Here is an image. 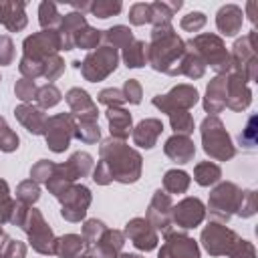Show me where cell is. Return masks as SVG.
<instances>
[{"mask_svg":"<svg viewBox=\"0 0 258 258\" xmlns=\"http://www.w3.org/2000/svg\"><path fill=\"white\" fill-rule=\"evenodd\" d=\"M14 91H16V97L22 101H32V99H36V93H38L34 81H30V79H20L16 83Z\"/></svg>","mask_w":258,"mask_h":258,"instance_id":"cell-44","label":"cell"},{"mask_svg":"<svg viewBox=\"0 0 258 258\" xmlns=\"http://www.w3.org/2000/svg\"><path fill=\"white\" fill-rule=\"evenodd\" d=\"M75 115L73 113H60L54 115L46 121V129H44V137H46V145L54 151L60 153L69 147L71 137L75 135Z\"/></svg>","mask_w":258,"mask_h":258,"instance_id":"cell-6","label":"cell"},{"mask_svg":"<svg viewBox=\"0 0 258 258\" xmlns=\"http://www.w3.org/2000/svg\"><path fill=\"white\" fill-rule=\"evenodd\" d=\"M196 101H198V91L189 85H177L167 95L153 97V105L157 109H161L163 113H171V111H177V109L185 111L191 105H196Z\"/></svg>","mask_w":258,"mask_h":258,"instance_id":"cell-10","label":"cell"},{"mask_svg":"<svg viewBox=\"0 0 258 258\" xmlns=\"http://www.w3.org/2000/svg\"><path fill=\"white\" fill-rule=\"evenodd\" d=\"M14 58V44L8 36H0V64H10Z\"/></svg>","mask_w":258,"mask_h":258,"instance_id":"cell-50","label":"cell"},{"mask_svg":"<svg viewBox=\"0 0 258 258\" xmlns=\"http://www.w3.org/2000/svg\"><path fill=\"white\" fill-rule=\"evenodd\" d=\"M169 119H171V127L175 131V135H189L194 131V121L187 111H181V109L171 111Z\"/></svg>","mask_w":258,"mask_h":258,"instance_id":"cell-32","label":"cell"},{"mask_svg":"<svg viewBox=\"0 0 258 258\" xmlns=\"http://www.w3.org/2000/svg\"><path fill=\"white\" fill-rule=\"evenodd\" d=\"M36 101L42 109H48V107H54L58 101H60V91L54 87V85H44L38 89L36 93Z\"/></svg>","mask_w":258,"mask_h":258,"instance_id":"cell-39","label":"cell"},{"mask_svg":"<svg viewBox=\"0 0 258 258\" xmlns=\"http://www.w3.org/2000/svg\"><path fill=\"white\" fill-rule=\"evenodd\" d=\"M123 97H125V101H129V103H133V105H137L139 101H141V85L135 81V79H129V81H125V87H123Z\"/></svg>","mask_w":258,"mask_h":258,"instance_id":"cell-48","label":"cell"},{"mask_svg":"<svg viewBox=\"0 0 258 258\" xmlns=\"http://www.w3.org/2000/svg\"><path fill=\"white\" fill-rule=\"evenodd\" d=\"M54 171V163L52 161H46V159H40L32 169H30V175H32V181H48V177L52 175Z\"/></svg>","mask_w":258,"mask_h":258,"instance_id":"cell-45","label":"cell"},{"mask_svg":"<svg viewBox=\"0 0 258 258\" xmlns=\"http://www.w3.org/2000/svg\"><path fill=\"white\" fill-rule=\"evenodd\" d=\"M187 46H194V54L204 62H210L216 71L228 69V54L224 50V44L214 34H202L187 42Z\"/></svg>","mask_w":258,"mask_h":258,"instance_id":"cell-7","label":"cell"},{"mask_svg":"<svg viewBox=\"0 0 258 258\" xmlns=\"http://www.w3.org/2000/svg\"><path fill=\"white\" fill-rule=\"evenodd\" d=\"M141 175V155L119 139H107L101 145V161L93 171V179L101 185L109 181L133 183Z\"/></svg>","mask_w":258,"mask_h":258,"instance_id":"cell-1","label":"cell"},{"mask_svg":"<svg viewBox=\"0 0 258 258\" xmlns=\"http://www.w3.org/2000/svg\"><path fill=\"white\" fill-rule=\"evenodd\" d=\"M171 220L179 228H196L204 220V206L198 198H185L175 208H171Z\"/></svg>","mask_w":258,"mask_h":258,"instance_id":"cell-12","label":"cell"},{"mask_svg":"<svg viewBox=\"0 0 258 258\" xmlns=\"http://www.w3.org/2000/svg\"><path fill=\"white\" fill-rule=\"evenodd\" d=\"M234 196H236V185H232V183H222L220 187H216L212 191V198H210L212 214L222 218V220H228L230 210L234 206Z\"/></svg>","mask_w":258,"mask_h":258,"instance_id":"cell-18","label":"cell"},{"mask_svg":"<svg viewBox=\"0 0 258 258\" xmlns=\"http://www.w3.org/2000/svg\"><path fill=\"white\" fill-rule=\"evenodd\" d=\"M218 179H220V167L216 163L206 161V163L196 165V181L200 185H210V183H214Z\"/></svg>","mask_w":258,"mask_h":258,"instance_id":"cell-34","label":"cell"},{"mask_svg":"<svg viewBox=\"0 0 258 258\" xmlns=\"http://www.w3.org/2000/svg\"><path fill=\"white\" fill-rule=\"evenodd\" d=\"M16 117L18 121L26 127V131H30L32 135H42L46 129V115L42 113V109H36L32 105H20L16 107Z\"/></svg>","mask_w":258,"mask_h":258,"instance_id":"cell-20","label":"cell"},{"mask_svg":"<svg viewBox=\"0 0 258 258\" xmlns=\"http://www.w3.org/2000/svg\"><path fill=\"white\" fill-rule=\"evenodd\" d=\"M119 258H141V256H137V254H121Z\"/></svg>","mask_w":258,"mask_h":258,"instance_id":"cell-53","label":"cell"},{"mask_svg":"<svg viewBox=\"0 0 258 258\" xmlns=\"http://www.w3.org/2000/svg\"><path fill=\"white\" fill-rule=\"evenodd\" d=\"M20 228L28 234L30 246L36 252H40V254H54V244H56L54 234H52V230L48 228V224L44 222V218H42V214L38 210H34V208L28 210Z\"/></svg>","mask_w":258,"mask_h":258,"instance_id":"cell-5","label":"cell"},{"mask_svg":"<svg viewBox=\"0 0 258 258\" xmlns=\"http://www.w3.org/2000/svg\"><path fill=\"white\" fill-rule=\"evenodd\" d=\"M242 24V12L240 8L236 6H224L220 12H218V28L226 34V36H232L238 32Z\"/></svg>","mask_w":258,"mask_h":258,"instance_id":"cell-25","label":"cell"},{"mask_svg":"<svg viewBox=\"0 0 258 258\" xmlns=\"http://www.w3.org/2000/svg\"><path fill=\"white\" fill-rule=\"evenodd\" d=\"M0 24L16 32L26 26L24 2H0Z\"/></svg>","mask_w":258,"mask_h":258,"instance_id":"cell-21","label":"cell"},{"mask_svg":"<svg viewBox=\"0 0 258 258\" xmlns=\"http://www.w3.org/2000/svg\"><path fill=\"white\" fill-rule=\"evenodd\" d=\"M75 137H79L83 143H95L101 137V129L95 121H79L75 127Z\"/></svg>","mask_w":258,"mask_h":258,"instance_id":"cell-33","label":"cell"},{"mask_svg":"<svg viewBox=\"0 0 258 258\" xmlns=\"http://www.w3.org/2000/svg\"><path fill=\"white\" fill-rule=\"evenodd\" d=\"M202 139H204V149L210 157L214 159H228L234 155V147L230 143V137L226 129L222 127L220 119L208 117L202 123Z\"/></svg>","mask_w":258,"mask_h":258,"instance_id":"cell-4","label":"cell"},{"mask_svg":"<svg viewBox=\"0 0 258 258\" xmlns=\"http://www.w3.org/2000/svg\"><path fill=\"white\" fill-rule=\"evenodd\" d=\"M83 238L77 234H67L60 240H56L54 244V254H58L60 258H79L81 250H83Z\"/></svg>","mask_w":258,"mask_h":258,"instance_id":"cell-27","label":"cell"},{"mask_svg":"<svg viewBox=\"0 0 258 258\" xmlns=\"http://www.w3.org/2000/svg\"><path fill=\"white\" fill-rule=\"evenodd\" d=\"M38 16H40V24L42 28H52L54 24H60V16L56 12V4L52 2H42L38 8Z\"/></svg>","mask_w":258,"mask_h":258,"instance_id":"cell-38","label":"cell"},{"mask_svg":"<svg viewBox=\"0 0 258 258\" xmlns=\"http://www.w3.org/2000/svg\"><path fill=\"white\" fill-rule=\"evenodd\" d=\"M165 155L169 159H173L175 163H187L191 161L194 153H196V147L191 143V139L187 135H173L165 141Z\"/></svg>","mask_w":258,"mask_h":258,"instance_id":"cell-19","label":"cell"},{"mask_svg":"<svg viewBox=\"0 0 258 258\" xmlns=\"http://www.w3.org/2000/svg\"><path fill=\"white\" fill-rule=\"evenodd\" d=\"M101 40V30H95L91 26H83L75 36V46L79 48H95Z\"/></svg>","mask_w":258,"mask_h":258,"instance_id":"cell-36","label":"cell"},{"mask_svg":"<svg viewBox=\"0 0 258 258\" xmlns=\"http://www.w3.org/2000/svg\"><path fill=\"white\" fill-rule=\"evenodd\" d=\"M105 224L99 222V220H87L85 226H83V242L87 246H93L101 240V236L105 234Z\"/></svg>","mask_w":258,"mask_h":258,"instance_id":"cell-35","label":"cell"},{"mask_svg":"<svg viewBox=\"0 0 258 258\" xmlns=\"http://www.w3.org/2000/svg\"><path fill=\"white\" fill-rule=\"evenodd\" d=\"M123 60L129 69H139L147 62V44L141 40H133L123 50Z\"/></svg>","mask_w":258,"mask_h":258,"instance_id":"cell-28","label":"cell"},{"mask_svg":"<svg viewBox=\"0 0 258 258\" xmlns=\"http://www.w3.org/2000/svg\"><path fill=\"white\" fill-rule=\"evenodd\" d=\"M56 50H60V40L54 30H42L24 40V56L36 62L56 54Z\"/></svg>","mask_w":258,"mask_h":258,"instance_id":"cell-8","label":"cell"},{"mask_svg":"<svg viewBox=\"0 0 258 258\" xmlns=\"http://www.w3.org/2000/svg\"><path fill=\"white\" fill-rule=\"evenodd\" d=\"M129 20L131 24H145L151 20V10H149V4H133L131 10H129Z\"/></svg>","mask_w":258,"mask_h":258,"instance_id":"cell-46","label":"cell"},{"mask_svg":"<svg viewBox=\"0 0 258 258\" xmlns=\"http://www.w3.org/2000/svg\"><path fill=\"white\" fill-rule=\"evenodd\" d=\"M58 200L62 202V218L69 222H79L87 214V208L91 204V191L85 185H71L62 196H58Z\"/></svg>","mask_w":258,"mask_h":258,"instance_id":"cell-9","label":"cell"},{"mask_svg":"<svg viewBox=\"0 0 258 258\" xmlns=\"http://www.w3.org/2000/svg\"><path fill=\"white\" fill-rule=\"evenodd\" d=\"M4 234H2V220H0V238H2Z\"/></svg>","mask_w":258,"mask_h":258,"instance_id":"cell-54","label":"cell"},{"mask_svg":"<svg viewBox=\"0 0 258 258\" xmlns=\"http://www.w3.org/2000/svg\"><path fill=\"white\" fill-rule=\"evenodd\" d=\"M103 38L109 42V46L111 48H125L127 44H131L133 42V32L127 28V26H113V28H109V30H105V34H103Z\"/></svg>","mask_w":258,"mask_h":258,"instance_id":"cell-30","label":"cell"},{"mask_svg":"<svg viewBox=\"0 0 258 258\" xmlns=\"http://www.w3.org/2000/svg\"><path fill=\"white\" fill-rule=\"evenodd\" d=\"M163 131V125L159 119H145L141 121L135 131H133V141L139 145V147H145V149H151L159 137V133Z\"/></svg>","mask_w":258,"mask_h":258,"instance_id":"cell-23","label":"cell"},{"mask_svg":"<svg viewBox=\"0 0 258 258\" xmlns=\"http://www.w3.org/2000/svg\"><path fill=\"white\" fill-rule=\"evenodd\" d=\"M189 185V175L181 169H169L163 177V187L171 194H183Z\"/></svg>","mask_w":258,"mask_h":258,"instance_id":"cell-31","label":"cell"},{"mask_svg":"<svg viewBox=\"0 0 258 258\" xmlns=\"http://www.w3.org/2000/svg\"><path fill=\"white\" fill-rule=\"evenodd\" d=\"M117 62H119L117 50L111 46H101L95 52H89L83 62H73V64L81 69V73L87 81L97 83V81H103L105 77H109L117 69Z\"/></svg>","mask_w":258,"mask_h":258,"instance_id":"cell-3","label":"cell"},{"mask_svg":"<svg viewBox=\"0 0 258 258\" xmlns=\"http://www.w3.org/2000/svg\"><path fill=\"white\" fill-rule=\"evenodd\" d=\"M18 141H20L18 135L0 117V149L2 151H14V149H18Z\"/></svg>","mask_w":258,"mask_h":258,"instance_id":"cell-41","label":"cell"},{"mask_svg":"<svg viewBox=\"0 0 258 258\" xmlns=\"http://www.w3.org/2000/svg\"><path fill=\"white\" fill-rule=\"evenodd\" d=\"M107 119H109V127H111V137L113 139H125L131 133V115L129 111L121 109V107H109L107 111Z\"/></svg>","mask_w":258,"mask_h":258,"instance_id":"cell-24","label":"cell"},{"mask_svg":"<svg viewBox=\"0 0 258 258\" xmlns=\"http://www.w3.org/2000/svg\"><path fill=\"white\" fill-rule=\"evenodd\" d=\"M67 103L73 111L75 117H79L81 121H95L99 111H97V105L91 101L89 93L83 91V89H71L67 93Z\"/></svg>","mask_w":258,"mask_h":258,"instance_id":"cell-16","label":"cell"},{"mask_svg":"<svg viewBox=\"0 0 258 258\" xmlns=\"http://www.w3.org/2000/svg\"><path fill=\"white\" fill-rule=\"evenodd\" d=\"M125 236L139 250H153L157 246V234H155L153 226L147 220H143V218L131 220L127 224V228H125Z\"/></svg>","mask_w":258,"mask_h":258,"instance_id":"cell-14","label":"cell"},{"mask_svg":"<svg viewBox=\"0 0 258 258\" xmlns=\"http://www.w3.org/2000/svg\"><path fill=\"white\" fill-rule=\"evenodd\" d=\"M91 165H93V157H91L89 153H85V151H77V153H73V155L69 157L67 163L56 165V167L60 169V173H62L69 181H73V179H77V177L87 175V173L91 171Z\"/></svg>","mask_w":258,"mask_h":258,"instance_id":"cell-22","label":"cell"},{"mask_svg":"<svg viewBox=\"0 0 258 258\" xmlns=\"http://www.w3.org/2000/svg\"><path fill=\"white\" fill-rule=\"evenodd\" d=\"M202 242L210 254L218 256V254H226L232 248V244L236 242V236H234V232L226 230L220 224H210L202 232Z\"/></svg>","mask_w":258,"mask_h":258,"instance_id":"cell-13","label":"cell"},{"mask_svg":"<svg viewBox=\"0 0 258 258\" xmlns=\"http://www.w3.org/2000/svg\"><path fill=\"white\" fill-rule=\"evenodd\" d=\"M62 71H64V62L60 60V56L52 54V56H48V58L42 60V75L48 81H54L56 77H60Z\"/></svg>","mask_w":258,"mask_h":258,"instance_id":"cell-43","label":"cell"},{"mask_svg":"<svg viewBox=\"0 0 258 258\" xmlns=\"http://www.w3.org/2000/svg\"><path fill=\"white\" fill-rule=\"evenodd\" d=\"M159 258H200V248L185 234H167Z\"/></svg>","mask_w":258,"mask_h":258,"instance_id":"cell-11","label":"cell"},{"mask_svg":"<svg viewBox=\"0 0 258 258\" xmlns=\"http://www.w3.org/2000/svg\"><path fill=\"white\" fill-rule=\"evenodd\" d=\"M147 220L151 222L153 228L167 232L171 226V200L165 191L157 189L151 204H149V212H147Z\"/></svg>","mask_w":258,"mask_h":258,"instance_id":"cell-15","label":"cell"},{"mask_svg":"<svg viewBox=\"0 0 258 258\" xmlns=\"http://www.w3.org/2000/svg\"><path fill=\"white\" fill-rule=\"evenodd\" d=\"M16 198H18L20 204H24V206L34 204V202L40 198V189H38L36 181H32V179L22 181V183L18 185V189H16Z\"/></svg>","mask_w":258,"mask_h":258,"instance_id":"cell-37","label":"cell"},{"mask_svg":"<svg viewBox=\"0 0 258 258\" xmlns=\"http://www.w3.org/2000/svg\"><path fill=\"white\" fill-rule=\"evenodd\" d=\"M254 123H256V117H250L244 135H240V143H244L246 147H254V133H256L254 131Z\"/></svg>","mask_w":258,"mask_h":258,"instance_id":"cell-51","label":"cell"},{"mask_svg":"<svg viewBox=\"0 0 258 258\" xmlns=\"http://www.w3.org/2000/svg\"><path fill=\"white\" fill-rule=\"evenodd\" d=\"M99 101L103 105H109V107H119L125 101V97H123V93L119 89H103L99 93Z\"/></svg>","mask_w":258,"mask_h":258,"instance_id":"cell-49","label":"cell"},{"mask_svg":"<svg viewBox=\"0 0 258 258\" xmlns=\"http://www.w3.org/2000/svg\"><path fill=\"white\" fill-rule=\"evenodd\" d=\"M121 10V2H111V0H99L95 4H91V12L97 16V18H109L113 14H117Z\"/></svg>","mask_w":258,"mask_h":258,"instance_id":"cell-42","label":"cell"},{"mask_svg":"<svg viewBox=\"0 0 258 258\" xmlns=\"http://www.w3.org/2000/svg\"><path fill=\"white\" fill-rule=\"evenodd\" d=\"M224 87H226V79H214L210 85H208V93H206V111L210 113H218L224 105H226V99L222 97L224 95Z\"/></svg>","mask_w":258,"mask_h":258,"instance_id":"cell-26","label":"cell"},{"mask_svg":"<svg viewBox=\"0 0 258 258\" xmlns=\"http://www.w3.org/2000/svg\"><path fill=\"white\" fill-rule=\"evenodd\" d=\"M87 26L85 22V16L81 12H71L67 14L64 18H60V24H58V40H60V50H71L75 48V36L77 32Z\"/></svg>","mask_w":258,"mask_h":258,"instance_id":"cell-17","label":"cell"},{"mask_svg":"<svg viewBox=\"0 0 258 258\" xmlns=\"http://www.w3.org/2000/svg\"><path fill=\"white\" fill-rule=\"evenodd\" d=\"M0 254L2 258H24L26 256V246L18 240H12L4 236V242H0Z\"/></svg>","mask_w":258,"mask_h":258,"instance_id":"cell-40","label":"cell"},{"mask_svg":"<svg viewBox=\"0 0 258 258\" xmlns=\"http://www.w3.org/2000/svg\"><path fill=\"white\" fill-rule=\"evenodd\" d=\"M4 200H8V183L4 179H0V204Z\"/></svg>","mask_w":258,"mask_h":258,"instance_id":"cell-52","label":"cell"},{"mask_svg":"<svg viewBox=\"0 0 258 258\" xmlns=\"http://www.w3.org/2000/svg\"><path fill=\"white\" fill-rule=\"evenodd\" d=\"M204 24H206V16H204L202 12H189V14L183 16V20H181V28L187 30V32H196V30H200Z\"/></svg>","mask_w":258,"mask_h":258,"instance_id":"cell-47","label":"cell"},{"mask_svg":"<svg viewBox=\"0 0 258 258\" xmlns=\"http://www.w3.org/2000/svg\"><path fill=\"white\" fill-rule=\"evenodd\" d=\"M26 212H28V208L20 202H14V200H4L0 204V220L16 224V226H22V222L26 218Z\"/></svg>","mask_w":258,"mask_h":258,"instance_id":"cell-29","label":"cell"},{"mask_svg":"<svg viewBox=\"0 0 258 258\" xmlns=\"http://www.w3.org/2000/svg\"><path fill=\"white\" fill-rule=\"evenodd\" d=\"M183 54H185L183 42L169 24L153 28L151 44L147 46V60L155 71H163L167 75H179V64Z\"/></svg>","mask_w":258,"mask_h":258,"instance_id":"cell-2","label":"cell"}]
</instances>
